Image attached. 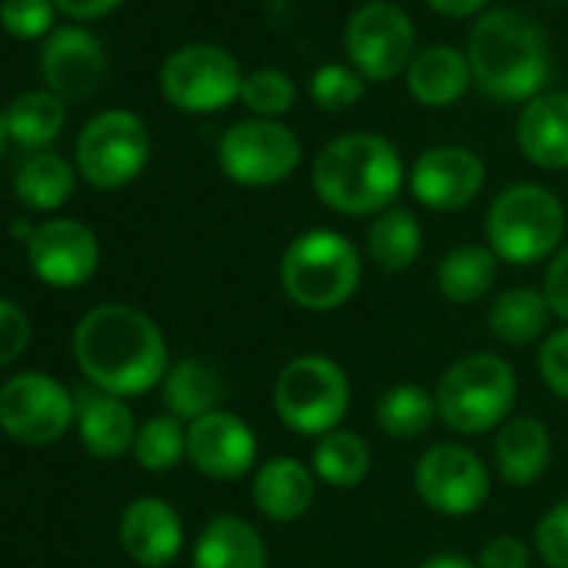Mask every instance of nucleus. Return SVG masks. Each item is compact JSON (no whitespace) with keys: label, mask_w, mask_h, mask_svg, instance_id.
<instances>
[{"label":"nucleus","mask_w":568,"mask_h":568,"mask_svg":"<svg viewBox=\"0 0 568 568\" xmlns=\"http://www.w3.org/2000/svg\"><path fill=\"white\" fill-rule=\"evenodd\" d=\"M365 247H368V257L382 271L398 274V271L412 267L422 254V224L412 211L388 207L372 221Z\"/></svg>","instance_id":"27"},{"label":"nucleus","mask_w":568,"mask_h":568,"mask_svg":"<svg viewBox=\"0 0 568 568\" xmlns=\"http://www.w3.org/2000/svg\"><path fill=\"white\" fill-rule=\"evenodd\" d=\"M551 308L545 292L535 288H508L488 308V328L505 345H528L548 328Z\"/></svg>","instance_id":"28"},{"label":"nucleus","mask_w":568,"mask_h":568,"mask_svg":"<svg viewBox=\"0 0 568 568\" xmlns=\"http://www.w3.org/2000/svg\"><path fill=\"white\" fill-rule=\"evenodd\" d=\"M531 555L528 545L515 535H495L491 541L481 545L478 551V568H528Z\"/></svg>","instance_id":"40"},{"label":"nucleus","mask_w":568,"mask_h":568,"mask_svg":"<svg viewBox=\"0 0 568 568\" xmlns=\"http://www.w3.org/2000/svg\"><path fill=\"white\" fill-rule=\"evenodd\" d=\"M194 568H267V545L251 521L217 515L197 535Z\"/></svg>","instance_id":"21"},{"label":"nucleus","mask_w":568,"mask_h":568,"mask_svg":"<svg viewBox=\"0 0 568 568\" xmlns=\"http://www.w3.org/2000/svg\"><path fill=\"white\" fill-rule=\"evenodd\" d=\"M0 21L18 38H38L51 28L54 8L51 0H4L0 4Z\"/></svg>","instance_id":"37"},{"label":"nucleus","mask_w":568,"mask_h":568,"mask_svg":"<svg viewBox=\"0 0 568 568\" xmlns=\"http://www.w3.org/2000/svg\"><path fill=\"white\" fill-rule=\"evenodd\" d=\"M54 4L64 11V14H71V18H101V14H108V11H114L121 0H54Z\"/></svg>","instance_id":"42"},{"label":"nucleus","mask_w":568,"mask_h":568,"mask_svg":"<svg viewBox=\"0 0 568 568\" xmlns=\"http://www.w3.org/2000/svg\"><path fill=\"white\" fill-rule=\"evenodd\" d=\"M435 415H438V405L422 385H392L375 405L378 428L398 442L422 438L432 428Z\"/></svg>","instance_id":"30"},{"label":"nucleus","mask_w":568,"mask_h":568,"mask_svg":"<svg viewBox=\"0 0 568 568\" xmlns=\"http://www.w3.org/2000/svg\"><path fill=\"white\" fill-rule=\"evenodd\" d=\"M221 398H224V382L207 362L184 358L164 375V405L171 408V418L178 422L181 418L197 422L217 412Z\"/></svg>","instance_id":"25"},{"label":"nucleus","mask_w":568,"mask_h":568,"mask_svg":"<svg viewBox=\"0 0 568 568\" xmlns=\"http://www.w3.org/2000/svg\"><path fill=\"white\" fill-rule=\"evenodd\" d=\"M352 405L345 368L325 355H298L274 382V412L298 435H328L342 425Z\"/></svg>","instance_id":"7"},{"label":"nucleus","mask_w":568,"mask_h":568,"mask_svg":"<svg viewBox=\"0 0 568 568\" xmlns=\"http://www.w3.org/2000/svg\"><path fill=\"white\" fill-rule=\"evenodd\" d=\"M14 191L18 197L34 207V211H54L61 207L71 191H74V171L64 158L58 154H31L14 178Z\"/></svg>","instance_id":"32"},{"label":"nucleus","mask_w":568,"mask_h":568,"mask_svg":"<svg viewBox=\"0 0 568 568\" xmlns=\"http://www.w3.org/2000/svg\"><path fill=\"white\" fill-rule=\"evenodd\" d=\"M221 171L244 187H271L295 174L302 164V141L292 128L271 118L237 121L217 144Z\"/></svg>","instance_id":"8"},{"label":"nucleus","mask_w":568,"mask_h":568,"mask_svg":"<svg viewBox=\"0 0 568 568\" xmlns=\"http://www.w3.org/2000/svg\"><path fill=\"white\" fill-rule=\"evenodd\" d=\"M31 342V325H28V315L0 298V365H11L24 355Z\"/></svg>","instance_id":"39"},{"label":"nucleus","mask_w":568,"mask_h":568,"mask_svg":"<svg viewBox=\"0 0 568 568\" xmlns=\"http://www.w3.org/2000/svg\"><path fill=\"white\" fill-rule=\"evenodd\" d=\"M538 375L558 398L568 402V328L545 338L538 352Z\"/></svg>","instance_id":"38"},{"label":"nucleus","mask_w":568,"mask_h":568,"mask_svg":"<svg viewBox=\"0 0 568 568\" xmlns=\"http://www.w3.org/2000/svg\"><path fill=\"white\" fill-rule=\"evenodd\" d=\"M418 568H478V565L465 555H435V558L422 561Z\"/></svg>","instance_id":"44"},{"label":"nucleus","mask_w":568,"mask_h":568,"mask_svg":"<svg viewBox=\"0 0 568 568\" xmlns=\"http://www.w3.org/2000/svg\"><path fill=\"white\" fill-rule=\"evenodd\" d=\"M241 101L257 118H277L295 104V81L277 68H257L241 84Z\"/></svg>","instance_id":"34"},{"label":"nucleus","mask_w":568,"mask_h":568,"mask_svg":"<svg viewBox=\"0 0 568 568\" xmlns=\"http://www.w3.org/2000/svg\"><path fill=\"white\" fill-rule=\"evenodd\" d=\"M8 138L24 148H41L54 141L64 128V101L54 91H28L14 98L4 111Z\"/></svg>","instance_id":"31"},{"label":"nucleus","mask_w":568,"mask_h":568,"mask_svg":"<svg viewBox=\"0 0 568 568\" xmlns=\"http://www.w3.org/2000/svg\"><path fill=\"white\" fill-rule=\"evenodd\" d=\"M425 4L442 18H471L488 4V0H425Z\"/></svg>","instance_id":"43"},{"label":"nucleus","mask_w":568,"mask_h":568,"mask_svg":"<svg viewBox=\"0 0 568 568\" xmlns=\"http://www.w3.org/2000/svg\"><path fill=\"white\" fill-rule=\"evenodd\" d=\"M345 51L362 78L392 81L415 61V24L398 4L372 0L348 18Z\"/></svg>","instance_id":"11"},{"label":"nucleus","mask_w":568,"mask_h":568,"mask_svg":"<svg viewBox=\"0 0 568 568\" xmlns=\"http://www.w3.org/2000/svg\"><path fill=\"white\" fill-rule=\"evenodd\" d=\"M468 68L491 101H531L548 81V38L525 11H491L468 34Z\"/></svg>","instance_id":"2"},{"label":"nucleus","mask_w":568,"mask_h":568,"mask_svg":"<svg viewBox=\"0 0 568 568\" xmlns=\"http://www.w3.org/2000/svg\"><path fill=\"white\" fill-rule=\"evenodd\" d=\"M74 418V402L51 375H18L0 388V428L24 445L58 442Z\"/></svg>","instance_id":"13"},{"label":"nucleus","mask_w":568,"mask_h":568,"mask_svg":"<svg viewBox=\"0 0 568 568\" xmlns=\"http://www.w3.org/2000/svg\"><path fill=\"white\" fill-rule=\"evenodd\" d=\"M548 462H551V438L538 418H511L501 425L495 438V465L508 485L515 488L531 485L535 478L545 475Z\"/></svg>","instance_id":"22"},{"label":"nucleus","mask_w":568,"mask_h":568,"mask_svg":"<svg viewBox=\"0 0 568 568\" xmlns=\"http://www.w3.org/2000/svg\"><path fill=\"white\" fill-rule=\"evenodd\" d=\"M518 148L521 154L545 168H568V94H538L518 114Z\"/></svg>","instance_id":"20"},{"label":"nucleus","mask_w":568,"mask_h":568,"mask_svg":"<svg viewBox=\"0 0 568 568\" xmlns=\"http://www.w3.org/2000/svg\"><path fill=\"white\" fill-rule=\"evenodd\" d=\"M415 488L438 515H471L488 498V468L465 445H432L415 465Z\"/></svg>","instance_id":"12"},{"label":"nucleus","mask_w":568,"mask_h":568,"mask_svg":"<svg viewBox=\"0 0 568 568\" xmlns=\"http://www.w3.org/2000/svg\"><path fill=\"white\" fill-rule=\"evenodd\" d=\"M518 395L515 368L501 355H465L438 382V418L458 435H485L501 428Z\"/></svg>","instance_id":"5"},{"label":"nucleus","mask_w":568,"mask_h":568,"mask_svg":"<svg viewBox=\"0 0 568 568\" xmlns=\"http://www.w3.org/2000/svg\"><path fill=\"white\" fill-rule=\"evenodd\" d=\"M187 458L201 475L234 481L244 471H251V465L257 458V438L244 418L217 408V412L191 422Z\"/></svg>","instance_id":"16"},{"label":"nucleus","mask_w":568,"mask_h":568,"mask_svg":"<svg viewBox=\"0 0 568 568\" xmlns=\"http://www.w3.org/2000/svg\"><path fill=\"white\" fill-rule=\"evenodd\" d=\"M187 455V432L178 418H151L138 428L134 458L148 471H168Z\"/></svg>","instance_id":"33"},{"label":"nucleus","mask_w":568,"mask_h":568,"mask_svg":"<svg viewBox=\"0 0 568 568\" xmlns=\"http://www.w3.org/2000/svg\"><path fill=\"white\" fill-rule=\"evenodd\" d=\"M468 81H471L468 58L458 54L455 48H445V44L425 48L408 64V91L425 108L455 104L468 91Z\"/></svg>","instance_id":"23"},{"label":"nucleus","mask_w":568,"mask_h":568,"mask_svg":"<svg viewBox=\"0 0 568 568\" xmlns=\"http://www.w3.org/2000/svg\"><path fill=\"white\" fill-rule=\"evenodd\" d=\"M405 181V168L392 141L378 134L335 138L312 168V184L322 204L342 214L385 211Z\"/></svg>","instance_id":"3"},{"label":"nucleus","mask_w":568,"mask_h":568,"mask_svg":"<svg viewBox=\"0 0 568 568\" xmlns=\"http://www.w3.org/2000/svg\"><path fill=\"white\" fill-rule=\"evenodd\" d=\"M535 548L548 568H568V501L551 505L535 525Z\"/></svg>","instance_id":"36"},{"label":"nucleus","mask_w":568,"mask_h":568,"mask_svg":"<svg viewBox=\"0 0 568 568\" xmlns=\"http://www.w3.org/2000/svg\"><path fill=\"white\" fill-rule=\"evenodd\" d=\"M151 154V134L131 111H104L78 138V164L94 187L114 191L131 184Z\"/></svg>","instance_id":"9"},{"label":"nucleus","mask_w":568,"mask_h":568,"mask_svg":"<svg viewBox=\"0 0 568 568\" xmlns=\"http://www.w3.org/2000/svg\"><path fill=\"white\" fill-rule=\"evenodd\" d=\"M372 471V448L362 435L335 428L315 445V475L332 488H358Z\"/></svg>","instance_id":"29"},{"label":"nucleus","mask_w":568,"mask_h":568,"mask_svg":"<svg viewBox=\"0 0 568 568\" xmlns=\"http://www.w3.org/2000/svg\"><path fill=\"white\" fill-rule=\"evenodd\" d=\"M41 74L58 98L88 101L104 78V48L81 28H61L41 51Z\"/></svg>","instance_id":"17"},{"label":"nucleus","mask_w":568,"mask_h":568,"mask_svg":"<svg viewBox=\"0 0 568 568\" xmlns=\"http://www.w3.org/2000/svg\"><path fill=\"white\" fill-rule=\"evenodd\" d=\"M121 545L144 568H164L184 545V525L178 511L161 498H138L121 518Z\"/></svg>","instance_id":"18"},{"label":"nucleus","mask_w":568,"mask_h":568,"mask_svg":"<svg viewBox=\"0 0 568 568\" xmlns=\"http://www.w3.org/2000/svg\"><path fill=\"white\" fill-rule=\"evenodd\" d=\"M358 284L362 254L338 231H305L281 257V288L305 312H335L348 305Z\"/></svg>","instance_id":"4"},{"label":"nucleus","mask_w":568,"mask_h":568,"mask_svg":"<svg viewBox=\"0 0 568 568\" xmlns=\"http://www.w3.org/2000/svg\"><path fill=\"white\" fill-rule=\"evenodd\" d=\"M81 372L108 395H144L168 375V345L158 325L128 305L88 312L74 332Z\"/></svg>","instance_id":"1"},{"label":"nucleus","mask_w":568,"mask_h":568,"mask_svg":"<svg viewBox=\"0 0 568 568\" xmlns=\"http://www.w3.org/2000/svg\"><path fill=\"white\" fill-rule=\"evenodd\" d=\"M485 184V164L468 148H432L412 168V194L432 211L468 207Z\"/></svg>","instance_id":"15"},{"label":"nucleus","mask_w":568,"mask_h":568,"mask_svg":"<svg viewBox=\"0 0 568 568\" xmlns=\"http://www.w3.org/2000/svg\"><path fill=\"white\" fill-rule=\"evenodd\" d=\"M4 141H8V128H4V118H0V151H4Z\"/></svg>","instance_id":"45"},{"label":"nucleus","mask_w":568,"mask_h":568,"mask_svg":"<svg viewBox=\"0 0 568 568\" xmlns=\"http://www.w3.org/2000/svg\"><path fill=\"white\" fill-rule=\"evenodd\" d=\"M254 508L271 521H298L315 501V475L288 455L264 462L251 485Z\"/></svg>","instance_id":"19"},{"label":"nucleus","mask_w":568,"mask_h":568,"mask_svg":"<svg viewBox=\"0 0 568 568\" xmlns=\"http://www.w3.org/2000/svg\"><path fill=\"white\" fill-rule=\"evenodd\" d=\"M498 277V257L491 247L481 244H462L448 251L438 264V292L452 305H475L481 302Z\"/></svg>","instance_id":"26"},{"label":"nucleus","mask_w":568,"mask_h":568,"mask_svg":"<svg viewBox=\"0 0 568 568\" xmlns=\"http://www.w3.org/2000/svg\"><path fill=\"white\" fill-rule=\"evenodd\" d=\"M241 68L217 44H187L161 68L164 98L191 114H211L241 98Z\"/></svg>","instance_id":"10"},{"label":"nucleus","mask_w":568,"mask_h":568,"mask_svg":"<svg viewBox=\"0 0 568 568\" xmlns=\"http://www.w3.org/2000/svg\"><path fill=\"white\" fill-rule=\"evenodd\" d=\"M485 234L498 261L538 264L548 254H558L565 237V207L541 184H511L491 201Z\"/></svg>","instance_id":"6"},{"label":"nucleus","mask_w":568,"mask_h":568,"mask_svg":"<svg viewBox=\"0 0 568 568\" xmlns=\"http://www.w3.org/2000/svg\"><path fill=\"white\" fill-rule=\"evenodd\" d=\"M365 98V81L358 71L345 68V64H322L312 78V101L322 111H345L352 104H358Z\"/></svg>","instance_id":"35"},{"label":"nucleus","mask_w":568,"mask_h":568,"mask_svg":"<svg viewBox=\"0 0 568 568\" xmlns=\"http://www.w3.org/2000/svg\"><path fill=\"white\" fill-rule=\"evenodd\" d=\"M78 422L88 452L98 458H118L138 438L131 408L114 395H81Z\"/></svg>","instance_id":"24"},{"label":"nucleus","mask_w":568,"mask_h":568,"mask_svg":"<svg viewBox=\"0 0 568 568\" xmlns=\"http://www.w3.org/2000/svg\"><path fill=\"white\" fill-rule=\"evenodd\" d=\"M541 292H545V302H548L551 315L568 322V247H561L555 254V261L548 264Z\"/></svg>","instance_id":"41"},{"label":"nucleus","mask_w":568,"mask_h":568,"mask_svg":"<svg viewBox=\"0 0 568 568\" xmlns=\"http://www.w3.org/2000/svg\"><path fill=\"white\" fill-rule=\"evenodd\" d=\"M28 257L41 281L54 284V288H78L98 271L101 247L91 227L61 217L34 231L28 241Z\"/></svg>","instance_id":"14"}]
</instances>
